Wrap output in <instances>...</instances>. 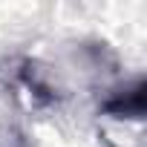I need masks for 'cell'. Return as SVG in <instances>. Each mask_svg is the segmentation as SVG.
Here are the masks:
<instances>
[{
    "mask_svg": "<svg viewBox=\"0 0 147 147\" xmlns=\"http://www.w3.org/2000/svg\"><path fill=\"white\" fill-rule=\"evenodd\" d=\"M101 110L113 118H141L144 115V81H133V84H124L118 90H113Z\"/></svg>",
    "mask_w": 147,
    "mask_h": 147,
    "instance_id": "1",
    "label": "cell"
}]
</instances>
